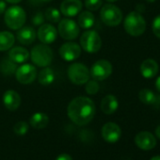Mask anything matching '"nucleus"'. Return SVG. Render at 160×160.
Here are the masks:
<instances>
[{
  "label": "nucleus",
  "instance_id": "obj_1",
  "mask_svg": "<svg viewBox=\"0 0 160 160\" xmlns=\"http://www.w3.org/2000/svg\"><path fill=\"white\" fill-rule=\"evenodd\" d=\"M95 111L93 101L85 96L72 99L67 108V114L70 120L80 126L90 123L95 115Z\"/></svg>",
  "mask_w": 160,
  "mask_h": 160
},
{
  "label": "nucleus",
  "instance_id": "obj_2",
  "mask_svg": "<svg viewBox=\"0 0 160 160\" xmlns=\"http://www.w3.org/2000/svg\"><path fill=\"white\" fill-rule=\"evenodd\" d=\"M123 27L125 31L129 35L138 37L144 33L146 29V22L140 13L137 12H132L125 17Z\"/></svg>",
  "mask_w": 160,
  "mask_h": 160
},
{
  "label": "nucleus",
  "instance_id": "obj_3",
  "mask_svg": "<svg viewBox=\"0 0 160 160\" xmlns=\"http://www.w3.org/2000/svg\"><path fill=\"white\" fill-rule=\"evenodd\" d=\"M27 20L26 12L19 6L10 7L5 12L4 21L8 28L13 30L20 29L24 27Z\"/></svg>",
  "mask_w": 160,
  "mask_h": 160
},
{
  "label": "nucleus",
  "instance_id": "obj_4",
  "mask_svg": "<svg viewBox=\"0 0 160 160\" xmlns=\"http://www.w3.org/2000/svg\"><path fill=\"white\" fill-rule=\"evenodd\" d=\"M67 74L71 82L74 85L81 86L86 84L91 77L89 68L82 63H72L69 66Z\"/></svg>",
  "mask_w": 160,
  "mask_h": 160
},
{
  "label": "nucleus",
  "instance_id": "obj_5",
  "mask_svg": "<svg viewBox=\"0 0 160 160\" xmlns=\"http://www.w3.org/2000/svg\"><path fill=\"white\" fill-rule=\"evenodd\" d=\"M31 60L39 67H47L53 61V51L46 44H37L31 49Z\"/></svg>",
  "mask_w": 160,
  "mask_h": 160
},
{
  "label": "nucleus",
  "instance_id": "obj_6",
  "mask_svg": "<svg viewBox=\"0 0 160 160\" xmlns=\"http://www.w3.org/2000/svg\"><path fill=\"white\" fill-rule=\"evenodd\" d=\"M100 17L105 25L108 27H117L122 20V12L117 6L106 4L101 9Z\"/></svg>",
  "mask_w": 160,
  "mask_h": 160
},
{
  "label": "nucleus",
  "instance_id": "obj_7",
  "mask_svg": "<svg viewBox=\"0 0 160 160\" xmlns=\"http://www.w3.org/2000/svg\"><path fill=\"white\" fill-rule=\"evenodd\" d=\"M81 47L88 53H96L101 49L102 40L99 34L94 30L85 31L80 38Z\"/></svg>",
  "mask_w": 160,
  "mask_h": 160
},
{
  "label": "nucleus",
  "instance_id": "obj_8",
  "mask_svg": "<svg viewBox=\"0 0 160 160\" xmlns=\"http://www.w3.org/2000/svg\"><path fill=\"white\" fill-rule=\"evenodd\" d=\"M58 31L60 37L67 41H72L76 39L80 32L79 26L73 20L69 18H65L59 21Z\"/></svg>",
  "mask_w": 160,
  "mask_h": 160
},
{
  "label": "nucleus",
  "instance_id": "obj_9",
  "mask_svg": "<svg viewBox=\"0 0 160 160\" xmlns=\"http://www.w3.org/2000/svg\"><path fill=\"white\" fill-rule=\"evenodd\" d=\"M90 73L93 80L103 81V80L108 78L112 73V65L108 60L106 59L97 60L92 66Z\"/></svg>",
  "mask_w": 160,
  "mask_h": 160
},
{
  "label": "nucleus",
  "instance_id": "obj_10",
  "mask_svg": "<svg viewBox=\"0 0 160 160\" xmlns=\"http://www.w3.org/2000/svg\"><path fill=\"white\" fill-rule=\"evenodd\" d=\"M37 69L31 64H24L16 69L15 77L18 82L24 85L31 84L37 77Z\"/></svg>",
  "mask_w": 160,
  "mask_h": 160
},
{
  "label": "nucleus",
  "instance_id": "obj_11",
  "mask_svg": "<svg viewBox=\"0 0 160 160\" xmlns=\"http://www.w3.org/2000/svg\"><path fill=\"white\" fill-rule=\"evenodd\" d=\"M60 57L66 61H73L81 55V47L76 42H69L62 44L58 50Z\"/></svg>",
  "mask_w": 160,
  "mask_h": 160
},
{
  "label": "nucleus",
  "instance_id": "obj_12",
  "mask_svg": "<svg viewBox=\"0 0 160 160\" xmlns=\"http://www.w3.org/2000/svg\"><path fill=\"white\" fill-rule=\"evenodd\" d=\"M121 136L122 130L115 122H107L102 128V137L107 142L115 143L120 139Z\"/></svg>",
  "mask_w": 160,
  "mask_h": 160
},
{
  "label": "nucleus",
  "instance_id": "obj_13",
  "mask_svg": "<svg viewBox=\"0 0 160 160\" xmlns=\"http://www.w3.org/2000/svg\"><path fill=\"white\" fill-rule=\"evenodd\" d=\"M37 36L42 43L49 44L56 41L58 36V31L54 26L50 24H42L39 28Z\"/></svg>",
  "mask_w": 160,
  "mask_h": 160
},
{
  "label": "nucleus",
  "instance_id": "obj_14",
  "mask_svg": "<svg viewBox=\"0 0 160 160\" xmlns=\"http://www.w3.org/2000/svg\"><path fill=\"white\" fill-rule=\"evenodd\" d=\"M81 0H64L60 4V12L66 17H74L82 10Z\"/></svg>",
  "mask_w": 160,
  "mask_h": 160
},
{
  "label": "nucleus",
  "instance_id": "obj_15",
  "mask_svg": "<svg viewBox=\"0 0 160 160\" xmlns=\"http://www.w3.org/2000/svg\"><path fill=\"white\" fill-rule=\"evenodd\" d=\"M135 142L138 148L144 151L152 150L156 145V140L154 136L147 131H142L137 134L135 137Z\"/></svg>",
  "mask_w": 160,
  "mask_h": 160
},
{
  "label": "nucleus",
  "instance_id": "obj_16",
  "mask_svg": "<svg viewBox=\"0 0 160 160\" xmlns=\"http://www.w3.org/2000/svg\"><path fill=\"white\" fill-rule=\"evenodd\" d=\"M3 103L7 109L14 111L20 107L21 97L15 91L9 90L3 95Z\"/></svg>",
  "mask_w": 160,
  "mask_h": 160
},
{
  "label": "nucleus",
  "instance_id": "obj_17",
  "mask_svg": "<svg viewBox=\"0 0 160 160\" xmlns=\"http://www.w3.org/2000/svg\"><path fill=\"white\" fill-rule=\"evenodd\" d=\"M18 42L24 45L31 44L36 39V31L31 27H22L16 35Z\"/></svg>",
  "mask_w": 160,
  "mask_h": 160
},
{
  "label": "nucleus",
  "instance_id": "obj_18",
  "mask_svg": "<svg viewBox=\"0 0 160 160\" xmlns=\"http://www.w3.org/2000/svg\"><path fill=\"white\" fill-rule=\"evenodd\" d=\"M140 72L144 78H152L158 72V64L152 58H147L140 65Z\"/></svg>",
  "mask_w": 160,
  "mask_h": 160
},
{
  "label": "nucleus",
  "instance_id": "obj_19",
  "mask_svg": "<svg viewBox=\"0 0 160 160\" xmlns=\"http://www.w3.org/2000/svg\"><path fill=\"white\" fill-rule=\"evenodd\" d=\"M9 58L14 63H24L29 58V52L21 46L13 47L9 52Z\"/></svg>",
  "mask_w": 160,
  "mask_h": 160
},
{
  "label": "nucleus",
  "instance_id": "obj_20",
  "mask_svg": "<svg viewBox=\"0 0 160 160\" xmlns=\"http://www.w3.org/2000/svg\"><path fill=\"white\" fill-rule=\"evenodd\" d=\"M119 107V102L114 95H107L101 102V109L107 115L113 114Z\"/></svg>",
  "mask_w": 160,
  "mask_h": 160
},
{
  "label": "nucleus",
  "instance_id": "obj_21",
  "mask_svg": "<svg viewBox=\"0 0 160 160\" xmlns=\"http://www.w3.org/2000/svg\"><path fill=\"white\" fill-rule=\"evenodd\" d=\"M38 80H39V83L42 86L51 85L55 80V72L53 69H51L48 66L43 67V69H42L41 72H39Z\"/></svg>",
  "mask_w": 160,
  "mask_h": 160
},
{
  "label": "nucleus",
  "instance_id": "obj_22",
  "mask_svg": "<svg viewBox=\"0 0 160 160\" xmlns=\"http://www.w3.org/2000/svg\"><path fill=\"white\" fill-rule=\"evenodd\" d=\"M15 42V37L12 32L1 31L0 32V51H7L11 49Z\"/></svg>",
  "mask_w": 160,
  "mask_h": 160
},
{
  "label": "nucleus",
  "instance_id": "obj_23",
  "mask_svg": "<svg viewBox=\"0 0 160 160\" xmlns=\"http://www.w3.org/2000/svg\"><path fill=\"white\" fill-rule=\"evenodd\" d=\"M49 122V118L45 113L37 112L34 113L30 118V124L32 127L36 129H42L47 126Z\"/></svg>",
  "mask_w": 160,
  "mask_h": 160
},
{
  "label": "nucleus",
  "instance_id": "obj_24",
  "mask_svg": "<svg viewBox=\"0 0 160 160\" xmlns=\"http://www.w3.org/2000/svg\"><path fill=\"white\" fill-rule=\"evenodd\" d=\"M94 15L90 11L83 12L78 16V26L82 28H91L94 25Z\"/></svg>",
  "mask_w": 160,
  "mask_h": 160
},
{
  "label": "nucleus",
  "instance_id": "obj_25",
  "mask_svg": "<svg viewBox=\"0 0 160 160\" xmlns=\"http://www.w3.org/2000/svg\"><path fill=\"white\" fill-rule=\"evenodd\" d=\"M138 98L145 105H153L156 102V95L148 89L141 90L138 93Z\"/></svg>",
  "mask_w": 160,
  "mask_h": 160
},
{
  "label": "nucleus",
  "instance_id": "obj_26",
  "mask_svg": "<svg viewBox=\"0 0 160 160\" xmlns=\"http://www.w3.org/2000/svg\"><path fill=\"white\" fill-rule=\"evenodd\" d=\"M16 63L12 61L11 59H4L2 63L0 64V71H1L4 74H12L16 71Z\"/></svg>",
  "mask_w": 160,
  "mask_h": 160
},
{
  "label": "nucleus",
  "instance_id": "obj_27",
  "mask_svg": "<svg viewBox=\"0 0 160 160\" xmlns=\"http://www.w3.org/2000/svg\"><path fill=\"white\" fill-rule=\"evenodd\" d=\"M44 17L51 23H58L60 21V12L55 8H48L44 13Z\"/></svg>",
  "mask_w": 160,
  "mask_h": 160
},
{
  "label": "nucleus",
  "instance_id": "obj_28",
  "mask_svg": "<svg viewBox=\"0 0 160 160\" xmlns=\"http://www.w3.org/2000/svg\"><path fill=\"white\" fill-rule=\"evenodd\" d=\"M99 89H100V86L97 83L96 80H91V81L89 80L86 83V92L88 94H91V95L96 94L99 92Z\"/></svg>",
  "mask_w": 160,
  "mask_h": 160
},
{
  "label": "nucleus",
  "instance_id": "obj_29",
  "mask_svg": "<svg viewBox=\"0 0 160 160\" xmlns=\"http://www.w3.org/2000/svg\"><path fill=\"white\" fill-rule=\"evenodd\" d=\"M13 131L18 136H24L28 131V124L26 122H19L14 125Z\"/></svg>",
  "mask_w": 160,
  "mask_h": 160
},
{
  "label": "nucleus",
  "instance_id": "obj_30",
  "mask_svg": "<svg viewBox=\"0 0 160 160\" xmlns=\"http://www.w3.org/2000/svg\"><path fill=\"white\" fill-rule=\"evenodd\" d=\"M103 4L102 0H85V6L89 11L94 12L101 8Z\"/></svg>",
  "mask_w": 160,
  "mask_h": 160
},
{
  "label": "nucleus",
  "instance_id": "obj_31",
  "mask_svg": "<svg viewBox=\"0 0 160 160\" xmlns=\"http://www.w3.org/2000/svg\"><path fill=\"white\" fill-rule=\"evenodd\" d=\"M152 31L154 33V35L160 39V14L157 15L152 22Z\"/></svg>",
  "mask_w": 160,
  "mask_h": 160
},
{
  "label": "nucleus",
  "instance_id": "obj_32",
  "mask_svg": "<svg viewBox=\"0 0 160 160\" xmlns=\"http://www.w3.org/2000/svg\"><path fill=\"white\" fill-rule=\"evenodd\" d=\"M32 22H33L34 26H38V27L42 26L44 23V16H43V14L41 12L36 13L35 16L32 18Z\"/></svg>",
  "mask_w": 160,
  "mask_h": 160
},
{
  "label": "nucleus",
  "instance_id": "obj_33",
  "mask_svg": "<svg viewBox=\"0 0 160 160\" xmlns=\"http://www.w3.org/2000/svg\"><path fill=\"white\" fill-rule=\"evenodd\" d=\"M29 3L33 6H41L44 3H48L51 2L52 0H28Z\"/></svg>",
  "mask_w": 160,
  "mask_h": 160
},
{
  "label": "nucleus",
  "instance_id": "obj_34",
  "mask_svg": "<svg viewBox=\"0 0 160 160\" xmlns=\"http://www.w3.org/2000/svg\"><path fill=\"white\" fill-rule=\"evenodd\" d=\"M56 160H72V157H71L69 154H67V153H62V154H59V155L57 157Z\"/></svg>",
  "mask_w": 160,
  "mask_h": 160
},
{
  "label": "nucleus",
  "instance_id": "obj_35",
  "mask_svg": "<svg viewBox=\"0 0 160 160\" xmlns=\"http://www.w3.org/2000/svg\"><path fill=\"white\" fill-rule=\"evenodd\" d=\"M7 4L4 0H0V14H2L6 12Z\"/></svg>",
  "mask_w": 160,
  "mask_h": 160
},
{
  "label": "nucleus",
  "instance_id": "obj_36",
  "mask_svg": "<svg viewBox=\"0 0 160 160\" xmlns=\"http://www.w3.org/2000/svg\"><path fill=\"white\" fill-rule=\"evenodd\" d=\"M155 88H156V90L160 92V76L157 77L156 81H155Z\"/></svg>",
  "mask_w": 160,
  "mask_h": 160
},
{
  "label": "nucleus",
  "instance_id": "obj_37",
  "mask_svg": "<svg viewBox=\"0 0 160 160\" xmlns=\"http://www.w3.org/2000/svg\"><path fill=\"white\" fill-rule=\"evenodd\" d=\"M6 1L11 4H17V3H20L22 0H6Z\"/></svg>",
  "mask_w": 160,
  "mask_h": 160
},
{
  "label": "nucleus",
  "instance_id": "obj_38",
  "mask_svg": "<svg viewBox=\"0 0 160 160\" xmlns=\"http://www.w3.org/2000/svg\"><path fill=\"white\" fill-rule=\"evenodd\" d=\"M155 135H156V137L158 138H160V125L156 127V129H155Z\"/></svg>",
  "mask_w": 160,
  "mask_h": 160
},
{
  "label": "nucleus",
  "instance_id": "obj_39",
  "mask_svg": "<svg viewBox=\"0 0 160 160\" xmlns=\"http://www.w3.org/2000/svg\"><path fill=\"white\" fill-rule=\"evenodd\" d=\"M151 160H160V155H156V156H153L152 158H151Z\"/></svg>",
  "mask_w": 160,
  "mask_h": 160
},
{
  "label": "nucleus",
  "instance_id": "obj_40",
  "mask_svg": "<svg viewBox=\"0 0 160 160\" xmlns=\"http://www.w3.org/2000/svg\"><path fill=\"white\" fill-rule=\"evenodd\" d=\"M108 2H110V3H112V2H116V1H118V0H107Z\"/></svg>",
  "mask_w": 160,
  "mask_h": 160
},
{
  "label": "nucleus",
  "instance_id": "obj_41",
  "mask_svg": "<svg viewBox=\"0 0 160 160\" xmlns=\"http://www.w3.org/2000/svg\"><path fill=\"white\" fill-rule=\"evenodd\" d=\"M147 1H148V2H151V3H152V2H154V1H155V0H147Z\"/></svg>",
  "mask_w": 160,
  "mask_h": 160
}]
</instances>
